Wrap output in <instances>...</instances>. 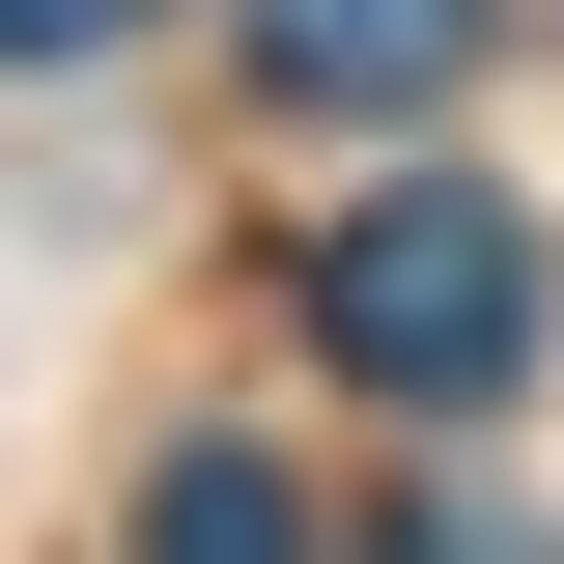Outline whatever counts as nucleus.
<instances>
[{
    "instance_id": "obj_2",
    "label": "nucleus",
    "mask_w": 564,
    "mask_h": 564,
    "mask_svg": "<svg viewBox=\"0 0 564 564\" xmlns=\"http://www.w3.org/2000/svg\"><path fill=\"white\" fill-rule=\"evenodd\" d=\"M452 57H480V0H254V85L282 113H423Z\"/></svg>"
},
{
    "instance_id": "obj_5",
    "label": "nucleus",
    "mask_w": 564,
    "mask_h": 564,
    "mask_svg": "<svg viewBox=\"0 0 564 564\" xmlns=\"http://www.w3.org/2000/svg\"><path fill=\"white\" fill-rule=\"evenodd\" d=\"M395 564H564V536H508V508H423V536H395Z\"/></svg>"
},
{
    "instance_id": "obj_4",
    "label": "nucleus",
    "mask_w": 564,
    "mask_h": 564,
    "mask_svg": "<svg viewBox=\"0 0 564 564\" xmlns=\"http://www.w3.org/2000/svg\"><path fill=\"white\" fill-rule=\"evenodd\" d=\"M113 29H170V0H0V57H113Z\"/></svg>"
},
{
    "instance_id": "obj_1",
    "label": "nucleus",
    "mask_w": 564,
    "mask_h": 564,
    "mask_svg": "<svg viewBox=\"0 0 564 564\" xmlns=\"http://www.w3.org/2000/svg\"><path fill=\"white\" fill-rule=\"evenodd\" d=\"M311 339H339L367 395H423V423H508L536 339H564V254L480 198V170H395V198L311 226Z\"/></svg>"
},
{
    "instance_id": "obj_3",
    "label": "nucleus",
    "mask_w": 564,
    "mask_h": 564,
    "mask_svg": "<svg viewBox=\"0 0 564 564\" xmlns=\"http://www.w3.org/2000/svg\"><path fill=\"white\" fill-rule=\"evenodd\" d=\"M141 564H311V480L282 452H170L141 480Z\"/></svg>"
}]
</instances>
